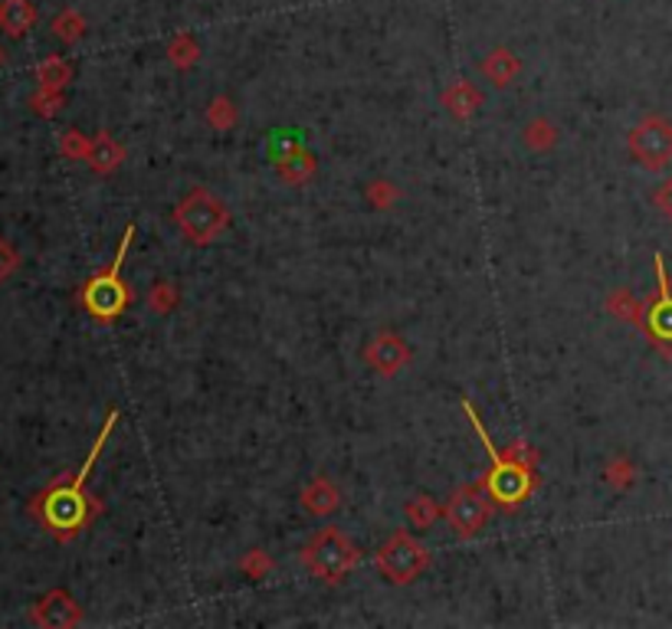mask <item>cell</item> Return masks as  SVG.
Here are the masks:
<instances>
[{
	"mask_svg": "<svg viewBox=\"0 0 672 629\" xmlns=\"http://www.w3.org/2000/svg\"><path fill=\"white\" fill-rule=\"evenodd\" d=\"M115 419H119V414H109L102 433L96 436L92 452H89L86 462H82V469H79L76 475H69V479L53 482V485H49L46 492H40V495L33 498V505H30V512L40 518V525H43L56 541H72V538L99 515V508H102V505L86 492V479H89V472H92V465H96V459H99V452H102L109 433L115 429Z\"/></svg>",
	"mask_w": 672,
	"mask_h": 629,
	"instance_id": "6da1fadb",
	"label": "cell"
},
{
	"mask_svg": "<svg viewBox=\"0 0 672 629\" xmlns=\"http://www.w3.org/2000/svg\"><path fill=\"white\" fill-rule=\"evenodd\" d=\"M462 411H466V417H469V423H472V429L479 433V439H482V442H485V449H489L492 472H489L485 485H489L492 498H495L502 508H515V505H522V502L531 495V488H535V472H531V469H528L522 459H508V456H502V452L492 446V439H489V433H485L482 419L475 417V411H472L469 404H462Z\"/></svg>",
	"mask_w": 672,
	"mask_h": 629,
	"instance_id": "7a4b0ae2",
	"label": "cell"
},
{
	"mask_svg": "<svg viewBox=\"0 0 672 629\" xmlns=\"http://www.w3.org/2000/svg\"><path fill=\"white\" fill-rule=\"evenodd\" d=\"M132 236H135V226L125 229L122 246H119L112 266H109L105 272L92 276V279L82 285V292H79L82 308H86L96 322H115V318L125 312V305L132 302V292H128V285L122 282V259H125V252H128V246H132Z\"/></svg>",
	"mask_w": 672,
	"mask_h": 629,
	"instance_id": "3957f363",
	"label": "cell"
},
{
	"mask_svg": "<svg viewBox=\"0 0 672 629\" xmlns=\"http://www.w3.org/2000/svg\"><path fill=\"white\" fill-rule=\"evenodd\" d=\"M305 568L325 581V584H338L355 564H358V548L351 544L348 535H341L338 528H322L302 551Z\"/></svg>",
	"mask_w": 672,
	"mask_h": 629,
	"instance_id": "277c9868",
	"label": "cell"
},
{
	"mask_svg": "<svg viewBox=\"0 0 672 629\" xmlns=\"http://www.w3.org/2000/svg\"><path fill=\"white\" fill-rule=\"evenodd\" d=\"M226 223H229V213L208 188H191V194L178 204V226L191 243L217 239Z\"/></svg>",
	"mask_w": 672,
	"mask_h": 629,
	"instance_id": "5b68a950",
	"label": "cell"
},
{
	"mask_svg": "<svg viewBox=\"0 0 672 629\" xmlns=\"http://www.w3.org/2000/svg\"><path fill=\"white\" fill-rule=\"evenodd\" d=\"M430 564V551L407 531H397L391 541H384V548L378 551V571L391 581V584H411L417 581Z\"/></svg>",
	"mask_w": 672,
	"mask_h": 629,
	"instance_id": "8992f818",
	"label": "cell"
},
{
	"mask_svg": "<svg viewBox=\"0 0 672 629\" xmlns=\"http://www.w3.org/2000/svg\"><path fill=\"white\" fill-rule=\"evenodd\" d=\"M269 161H272V168L279 171V178L282 181H289V184H305L312 175H315V158H312V151L305 148V138H302V132H295V128H276L272 135H269Z\"/></svg>",
	"mask_w": 672,
	"mask_h": 629,
	"instance_id": "52a82bcc",
	"label": "cell"
},
{
	"mask_svg": "<svg viewBox=\"0 0 672 629\" xmlns=\"http://www.w3.org/2000/svg\"><path fill=\"white\" fill-rule=\"evenodd\" d=\"M630 151L647 171H663L672 161V125L660 115H647L630 132Z\"/></svg>",
	"mask_w": 672,
	"mask_h": 629,
	"instance_id": "ba28073f",
	"label": "cell"
},
{
	"mask_svg": "<svg viewBox=\"0 0 672 629\" xmlns=\"http://www.w3.org/2000/svg\"><path fill=\"white\" fill-rule=\"evenodd\" d=\"M447 518L449 525L456 528V535H462V538L475 535V531L485 525V518H489V502L482 498L479 485H462V488L449 498Z\"/></svg>",
	"mask_w": 672,
	"mask_h": 629,
	"instance_id": "9c48e42d",
	"label": "cell"
},
{
	"mask_svg": "<svg viewBox=\"0 0 672 629\" xmlns=\"http://www.w3.org/2000/svg\"><path fill=\"white\" fill-rule=\"evenodd\" d=\"M79 620H82L79 604L66 591H49L33 607V624H40V627H76Z\"/></svg>",
	"mask_w": 672,
	"mask_h": 629,
	"instance_id": "30bf717a",
	"label": "cell"
},
{
	"mask_svg": "<svg viewBox=\"0 0 672 629\" xmlns=\"http://www.w3.org/2000/svg\"><path fill=\"white\" fill-rule=\"evenodd\" d=\"M407 345L397 338V335H391V332H384V335H378L371 345H368V361L378 368V374H384V378H391V374H397L404 364H407Z\"/></svg>",
	"mask_w": 672,
	"mask_h": 629,
	"instance_id": "8fae6325",
	"label": "cell"
},
{
	"mask_svg": "<svg viewBox=\"0 0 672 629\" xmlns=\"http://www.w3.org/2000/svg\"><path fill=\"white\" fill-rule=\"evenodd\" d=\"M657 266H660L663 295H660V302L650 308V332H653L657 338H663V341H672V295L670 289H667V276H663V262H660V259H657Z\"/></svg>",
	"mask_w": 672,
	"mask_h": 629,
	"instance_id": "7c38bea8",
	"label": "cell"
},
{
	"mask_svg": "<svg viewBox=\"0 0 672 629\" xmlns=\"http://www.w3.org/2000/svg\"><path fill=\"white\" fill-rule=\"evenodd\" d=\"M302 502H305L309 512L328 515V512L338 508V492H335V485H332L328 479H315V482L302 492Z\"/></svg>",
	"mask_w": 672,
	"mask_h": 629,
	"instance_id": "4fadbf2b",
	"label": "cell"
},
{
	"mask_svg": "<svg viewBox=\"0 0 672 629\" xmlns=\"http://www.w3.org/2000/svg\"><path fill=\"white\" fill-rule=\"evenodd\" d=\"M86 161H89V165H92L96 171H102V175H105V171H112V168H115V165L122 161V151H119V145H115V142H112V138H109V135L102 132V135H99V138H96V142L89 145V151H86Z\"/></svg>",
	"mask_w": 672,
	"mask_h": 629,
	"instance_id": "5bb4252c",
	"label": "cell"
},
{
	"mask_svg": "<svg viewBox=\"0 0 672 629\" xmlns=\"http://www.w3.org/2000/svg\"><path fill=\"white\" fill-rule=\"evenodd\" d=\"M0 23H3V30L13 33V36L26 33V26L33 23L30 3H26V0H7V3L0 7Z\"/></svg>",
	"mask_w": 672,
	"mask_h": 629,
	"instance_id": "9a60e30c",
	"label": "cell"
},
{
	"mask_svg": "<svg viewBox=\"0 0 672 629\" xmlns=\"http://www.w3.org/2000/svg\"><path fill=\"white\" fill-rule=\"evenodd\" d=\"M407 518H411V521H417V528H427V525L437 518V505H434L430 498H424V495H421V498H414V502H411Z\"/></svg>",
	"mask_w": 672,
	"mask_h": 629,
	"instance_id": "2e32d148",
	"label": "cell"
},
{
	"mask_svg": "<svg viewBox=\"0 0 672 629\" xmlns=\"http://www.w3.org/2000/svg\"><path fill=\"white\" fill-rule=\"evenodd\" d=\"M16 269H20V252H16V249H13V246H10V243L0 236V285H3V282H7V279L16 272Z\"/></svg>",
	"mask_w": 672,
	"mask_h": 629,
	"instance_id": "e0dca14e",
	"label": "cell"
},
{
	"mask_svg": "<svg viewBox=\"0 0 672 629\" xmlns=\"http://www.w3.org/2000/svg\"><path fill=\"white\" fill-rule=\"evenodd\" d=\"M40 76H43L46 86H59V82H66V66H56V63H53V66H43Z\"/></svg>",
	"mask_w": 672,
	"mask_h": 629,
	"instance_id": "ac0fdd59",
	"label": "cell"
},
{
	"mask_svg": "<svg viewBox=\"0 0 672 629\" xmlns=\"http://www.w3.org/2000/svg\"><path fill=\"white\" fill-rule=\"evenodd\" d=\"M171 299H175V289H171V285H158V289H152V305L168 308V305H171Z\"/></svg>",
	"mask_w": 672,
	"mask_h": 629,
	"instance_id": "d6986e66",
	"label": "cell"
},
{
	"mask_svg": "<svg viewBox=\"0 0 672 629\" xmlns=\"http://www.w3.org/2000/svg\"><path fill=\"white\" fill-rule=\"evenodd\" d=\"M657 204H660V210L670 216V223H672V178L657 191Z\"/></svg>",
	"mask_w": 672,
	"mask_h": 629,
	"instance_id": "ffe728a7",
	"label": "cell"
}]
</instances>
